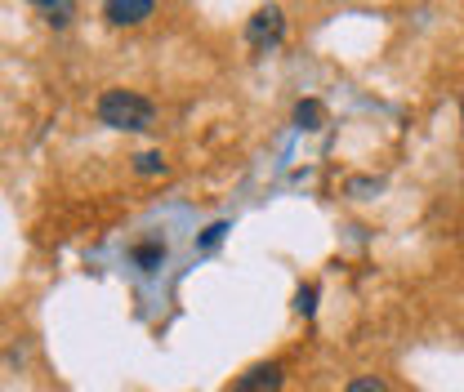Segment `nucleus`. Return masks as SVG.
Returning a JSON list of instances; mask_svg holds the SVG:
<instances>
[{
    "mask_svg": "<svg viewBox=\"0 0 464 392\" xmlns=\"http://www.w3.org/2000/svg\"><path fill=\"white\" fill-rule=\"evenodd\" d=\"M152 116H157V108L134 90H108L99 99V120L112 125V129H148Z\"/></svg>",
    "mask_w": 464,
    "mask_h": 392,
    "instance_id": "f257e3e1",
    "label": "nucleus"
},
{
    "mask_svg": "<svg viewBox=\"0 0 464 392\" xmlns=\"http://www.w3.org/2000/svg\"><path fill=\"white\" fill-rule=\"evenodd\" d=\"M277 388H282V366L264 361V366H250L246 375H237V384L228 392H277Z\"/></svg>",
    "mask_w": 464,
    "mask_h": 392,
    "instance_id": "f03ea898",
    "label": "nucleus"
},
{
    "mask_svg": "<svg viewBox=\"0 0 464 392\" xmlns=\"http://www.w3.org/2000/svg\"><path fill=\"white\" fill-rule=\"evenodd\" d=\"M282 32H286V23H282V9H259L255 18H250V45L255 50H264V45H273V41H282Z\"/></svg>",
    "mask_w": 464,
    "mask_h": 392,
    "instance_id": "7ed1b4c3",
    "label": "nucleus"
},
{
    "mask_svg": "<svg viewBox=\"0 0 464 392\" xmlns=\"http://www.w3.org/2000/svg\"><path fill=\"white\" fill-rule=\"evenodd\" d=\"M108 23H143L152 14V0H108Z\"/></svg>",
    "mask_w": 464,
    "mask_h": 392,
    "instance_id": "20e7f679",
    "label": "nucleus"
},
{
    "mask_svg": "<svg viewBox=\"0 0 464 392\" xmlns=\"http://www.w3.org/2000/svg\"><path fill=\"white\" fill-rule=\"evenodd\" d=\"M134 169L139 174H166V161H161V152H143V157H134Z\"/></svg>",
    "mask_w": 464,
    "mask_h": 392,
    "instance_id": "39448f33",
    "label": "nucleus"
},
{
    "mask_svg": "<svg viewBox=\"0 0 464 392\" xmlns=\"http://www.w3.org/2000/svg\"><path fill=\"white\" fill-rule=\"evenodd\" d=\"M134 259H139V268H152V263H161V259H166V245H139V250H134Z\"/></svg>",
    "mask_w": 464,
    "mask_h": 392,
    "instance_id": "423d86ee",
    "label": "nucleus"
},
{
    "mask_svg": "<svg viewBox=\"0 0 464 392\" xmlns=\"http://www.w3.org/2000/svg\"><path fill=\"white\" fill-rule=\"evenodd\" d=\"M344 392H389V388H384V384H380L375 375H362V379H353Z\"/></svg>",
    "mask_w": 464,
    "mask_h": 392,
    "instance_id": "0eeeda50",
    "label": "nucleus"
},
{
    "mask_svg": "<svg viewBox=\"0 0 464 392\" xmlns=\"http://www.w3.org/2000/svg\"><path fill=\"white\" fill-rule=\"evenodd\" d=\"M41 14H50V23L63 27V23H67V14H72V5H50V0H45V5H41Z\"/></svg>",
    "mask_w": 464,
    "mask_h": 392,
    "instance_id": "6e6552de",
    "label": "nucleus"
},
{
    "mask_svg": "<svg viewBox=\"0 0 464 392\" xmlns=\"http://www.w3.org/2000/svg\"><path fill=\"white\" fill-rule=\"evenodd\" d=\"M299 125H308V129H313V120H317V116H322V108H317V103H299Z\"/></svg>",
    "mask_w": 464,
    "mask_h": 392,
    "instance_id": "1a4fd4ad",
    "label": "nucleus"
},
{
    "mask_svg": "<svg viewBox=\"0 0 464 392\" xmlns=\"http://www.w3.org/2000/svg\"><path fill=\"white\" fill-rule=\"evenodd\" d=\"M313 299H317V290L308 285V290H299V294H295V308H299V312H313Z\"/></svg>",
    "mask_w": 464,
    "mask_h": 392,
    "instance_id": "9d476101",
    "label": "nucleus"
},
{
    "mask_svg": "<svg viewBox=\"0 0 464 392\" xmlns=\"http://www.w3.org/2000/svg\"><path fill=\"white\" fill-rule=\"evenodd\" d=\"M224 232H228V227H224V224H215V227H210V232H206V241H201V245H215V241H219Z\"/></svg>",
    "mask_w": 464,
    "mask_h": 392,
    "instance_id": "9b49d317",
    "label": "nucleus"
}]
</instances>
